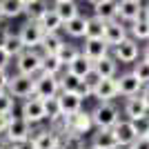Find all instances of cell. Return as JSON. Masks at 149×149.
<instances>
[{
    "label": "cell",
    "mask_w": 149,
    "mask_h": 149,
    "mask_svg": "<svg viewBox=\"0 0 149 149\" xmlns=\"http://www.w3.org/2000/svg\"><path fill=\"white\" fill-rule=\"evenodd\" d=\"M116 85H118V96L120 98H136V96H140V91H143V82L138 80L136 76H134V71H125V74H118V78H116Z\"/></svg>",
    "instance_id": "30bf717a"
},
{
    "label": "cell",
    "mask_w": 149,
    "mask_h": 149,
    "mask_svg": "<svg viewBox=\"0 0 149 149\" xmlns=\"http://www.w3.org/2000/svg\"><path fill=\"white\" fill-rule=\"evenodd\" d=\"M109 45L105 42V38H85V45H82V56L89 58V60L96 65L98 60H102L105 56H109Z\"/></svg>",
    "instance_id": "4fadbf2b"
},
{
    "label": "cell",
    "mask_w": 149,
    "mask_h": 149,
    "mask_svg": "<svg viewBox=\"0 0 149 149\" xmlns=\"http://www.w3.org/2000/svg\"><path fill=\"white\" fill-rule=\"evenodd\" d=\"M58 93H60L58 76H47V74L36 76V87H33V96H36V98L47 100V98H56Z\"/></svg>",
    "instance_id": "ba28073f"
},
{
    "label": "cell",
    "mask_w": 149,
    "mask_h": 149,
    "mask_svg": "<svg viewBox=\"0 0 149 149\" xmlns=\"http://www.w3.org/2000/svg\"><path fill=\"white\" fill-rule=\"evenodd\" d=\"M20 118H25L31 127H38V125H42L47 120L45 116V105L42 100L36 98V96H31V98L22 100V105H20Z\"/></svg>",
    "instance_id": "277c9868"
},
{
    "label": "cell",
    "mask_w": 149,
    "mask_h": 149,
    "mask_svg": "<svg viewBox=\"0 0 149 149\" xmlns=\"http://www.w3.org/2000/svg\"><path fill=\"white\" fill-rule=\"evenodd\" d=\"M105 42L109 45V47H118L120 42H123V40H127V38H129V27L125 25L123 20H109V22H107V27H105Z\"/></svg>",
    "instance_id": "7c38bea8"
},
{
    "label": "cell",
    "mask_w": 149,
    "mask_h": 149,
    "mask_svg": "<svg viewBox=\"0 0 149 149\" xmlns=\"http://www.w3.org/2000/svg\"><path fill=\"white\" fill-rule=\"evenodd\" d=\"M58 102H60L62 116H71V113L80 111L85 100L78 96V91H60L58 93Z\"/></svg>",
    "instance_id": "e0dca14e"
},
{
    "label": "cell",
    "mask_w": 149,
    "mask_h": 149,
    "mask_svg": "<svg viewBox=\"0 0 149 149\" xmlns=\"http://www.w3.org/2000/svg\"><path fill=\"white\" fill-rule=\"evenodd\" d=\"M20 2H22V5H29V2H33V0H20Z\"/></svg>",
    "instance_id": "816d5d0a"
},
{
    "label": "cell",
    "mask_w": 149,
    "mask_h": 149,
    "mask_svg": "<svg viewBox=\"0 0 149 149\" xmlns=\"http://www.w3.org/2000/svg\"><path fill=\"white\" fill-rule=\"evenodd\" d=\"M136 2H143V0H136Z\"/></svg>",
    "instance_id": "680465c9"
},
{
    "label": "cell",
    "mask_w": 149,
    "mask_h": 149,
    "mask_svg": "<svg viewBox=\"0 0 149 149\" xmlns=\"http://www.w3.org/2000/svg\"><path fill=\"white\" fill-rule=\"evenodd\" d=\"M62 45H65V40L56 31V33H45V38H42V42H40L38 49L42 51V54H58V49H60Z\"/></svg>",
    "instance_id": "f546056e"
},
{
    "label": "cell",
    "mask_w": 149,
    "mask_h": 149,
    "mask_svg": "<svg viewBox=\"0 0 149 149\" xmlns=\"http://www.w3.org/2000/svg\"><path fill=\"white\" fill-rule=\"evenodd\" d=\"M143 60H147V62H149V45L143 49Z\"/></svg>",
    "instance_id": "c3c4849f"
},
{
    "label": "cell",
    "mask_w": 149,
    "mask_h": 149,
    "mask_svg": "<svg viewBox=\"0 0 149 149\" xmlns=\"http://www.w3.org/2000/svg\"><path fill=\"white\" fill-rule=\"evenodd\" d=\"M118 149H127V147H118Z\"/></svg>",
    "instance_id": "6f0895ef"
},
{
    "label": "cell",
    "mask_w": 149,
    "mask_h": 149,
    "mask_svg": "<svg viewBox=\"0 0 149 149\" xmlns=\"http://www.w3.org/2000/svg\"><path fill=\"white\" fill-rule=\"evenodd\" d=\"M91 118L96 129H113L123 120V116H120V109L116 102H98L91 109Z\"/></svg>",
    "instance_id": "6da1fadb"
},
{
    "label": "cell",
    "mask_w": 149,
    "mask_h": 149,
    "mask_svg": "<svg viewBox=\"0 0 149 149\" xmlns=\"http://www.w3.org/2000/svg\"><path fill=\"white\" fill-rule=\"evenodd\" d=\"M85 149H87V147H85Z\"/></svg>",
    "instance_id": "91938a15"
},
{
    "label": "cell",
    "mask_w": 149,
    "mask_h": 149,
    "mask_svg": "<svg viewBox=\"0 0 149 149\" xmlns=\"http://www.w3.org/2000/svg\"><path fill=\"white\" fill-rule=\"evenodd\" d=\"M38 22H40V27L45 29V33H56V31H60L62 25H65V22H62V18L56 13V9H54V7H51V9L45 13Z\"/></svg>",
    "instance_id": "603a6c76"
},
{
    "label": "cell",
    "mask_w": 149,
    "mask_h": 149,
    "mask_svg": "<svg viewBox=\"0 0 149 149\" xmlns=\"http://www.w3.org/2000/svg\"><path fill=\"white\" fill-rule=\"evenodd\" d=\"M33 87H36V78L33 76H25V74H11V80H9V87L7 91L11 93L16 100H27L33 96Z\"/></svg>",
    "instance_id": "5b68a950"
},
{
    "label": "cell",
    "mask_w": 149,
    "mask_h": 149,
    "mask_svg": "<svg viewBox=\"0 0 149 149\" xmlns=\"http://www.w3.org/2000/svg\"><path fill=\"white\" fill-rule=\"evenodd\" d=\"M116 60L120 62V65H134V62L138 60V56H143V51H140V45H138V40H134V38H127V40H123V42L118 45V47H113V54H111Z\"/></svg>",
    "instance_id": "9c48e42d"
},
{
    "label": "cell",
    "mask_w": 149,
    "mask_h": 149,
    "mask_svg": "<svg viewBox=\"0 0 149 149\" xmlns=\"http://www.w3.org/2000/svg\"><path fill=\"white\" fill-rule=\"evenodd\" d=\"M18 36H20V40H22V45H25L27 49H38L40 42H42V38H45V29L40 27V22L27 20L25 25L20 27Z\"/></svg>",
    "instance_id": "8fae6325"
},
{
    "label": "cell",
    "mask_w": 149,
    "mask_h": 149,
    "mask_svg": "<svg viewBox=\"0 0 149 149\" xmlns=\"http://www.w3.org/2000/svg\"><path fill=\"white\" fill-rule=\"evenodd\" d=\"M67 127H69V134H76V136H82V138L91 136V131L96 129L91 111H87V109H80V111L67 116Z\"/></svg>",
    "instance_id": "8992f818"
},
{
    "label": "cell",
    "mask_w": 149,
    "mask_h": 149,
    "mask_svg": "<svg viewBox=\"0 0 149 149\" xmlns=\"http://www.w3.org/2000/svg\"><path fill=\"white\" fill-rule=\"evenodd\" d=\"M31 134H33V127H31L29 123H27L25 118H20V116H13V120L9 123V127H7V131L2 134V140L9 145H18V143H25V140H29Z\"/></svg>",
    "instance_id": "3957f363"
},
{
    "label": "cell",
    "mask_w": 149,
    "mask_h": 149,
    "mask_svg": "<svg viewBox=\"0 0 149 149\" xmlns=\"http://www.w3.org/2000/svg\"><path fill=\"white\" fill-rule=\"evenodd\" d=\"M16 109V98L9 91H0V113H13Z\"/></svg>",
    "instance_id": "74e56055"
},
{
    "label": "cell",
    "mask_w": 149,
    "mask_h": 149,
    "mask_svg": "<svg viewBox=\"0 0 149 149\" xmlns=\"http://www.w3.org/2000/svg\"><path fill=\"white\" fill-rule=\"evenodd\" d=\"M131 71H134V76H136L138 80L143 82L145 87L149 85V62H147V60H143V58H140V60H136Z\"/></svg>",
    "instance_id": "e575fe53"
},
{
    "label": "cell",
    "mask_w": 149,
    "mask_h": 149,
    "mask_svg": "<svg viewBox=\"0 0 149 149\" xmlns=\"http://www.w3.org/2000/svg\"><path fill=\"white\" fill-rule=\"evenodd\" d=\"M123 116L127 120H138V118H143V116H149V109L147 105L143 102V98L140 96H136V98H127L125 100V105H123Z\"/></svg>",
    "instance_id": "ac0fdd59"
},
{
    "label": "cell",
    "mask_w": 149,
    "mask_h": 149,
    "mask_svg": "<svg viewBox=\"0 0 149 149\" xmlns=\"http://www.w3.org/2000/svg\"><path fill=\"white\" fill-rule=\"evenodd\" d=\"M145 9H147V13H149V5H147V7H145Z\"/></svg>",
    "instance_id": "11a10c76"
},
{
    "label": "cell",
    "mask_w": 149,
    "mask_h": 149,
    "mask_svg": "<svg viewBox=\"0 0 149 149\" xmlns=\"http://www.w3.org/2000/svg\"><path fill=\"white\" fill-rule=\"evenodd\" d=\"M140 98H143V102L147 105V109H149V85H147V87H143V91H140Z\"/></svg>",
    "instance_id": "7dc6e473"
},
{
    "label": "cell",
    "mask_w": 149,
    "mask_h": 149,
    "mask_svg": "<svg viewBox=\"0 0 149 149\" xmlns=\"http://www.w3.org/2000/svg\"><path fill=\"white\" fill-rule=\"evenodd\" d=\"M93 69H96V74H98L100 78H118V60H116L111 54L105 56L102 60H98L93 65Z\"/></svg>",
    "instance_id": "44dd1931"
},
{
    "label": "cell",
    "mask_w": 149,
    "mask_h": 149,
    "mask_svg": "<svg viewBox=\"0 0 149 149\" xmlns=\"http://www.w3.org/2000/svg\"><path fill=\"white\" fill-rule=\"evenodd\" d=\"M49 9L51 7H49L47 0H33L29 5H25V16H27V20H31V22H38Z\"/></svg>",
    "instance_id": "d4e9b609"
},
{
    "label": "cell",
    "mask_w": 149,
    "mask_h": 149,
    "mask_svg": "<svg viewBox=\"0 0 149 149\" xmlns=\"http://www.w3.org/2000/svg\"><path fill=\"white\" fill-rule=\"evenodd\" d=\"M118 98V85L116 78H102L98 82V87L93 89V100L96 102H113Z\"/></svg>",
    "instance_id": "5bb4252c"
},
{
    "label": "cell",
    "mask_w": 149,
    "mask_h": 149,
    "mask_svg": "<svg viewBox=\"0 0 149 149\" xmlns=\"http://www.w3.org/2000/svg\"><path fill=\"white\" fill-rule=\"evenodd\" d=\"M93 16H98L100 20H116L118 18V0H105V2H100V5L93 7Z\"/></svg>",
    "instance_id": "7402d4cb"
},
{
    "label": "cell",
    "mask_w": 149,
    "mask_h": 149,
    "mask_svg": "<svg viewBox=\"0 0 149 149\" xmlns=\"http://www.w3.org/2000/svg\"><path fill=\"white\" fill-rule=\"evenodd\" d=\"M13 67H16V74H25V76L36 78L40 74V67H42V51L25 49L18 58H13Z\"/></svg>",
    "instance_id": "7a4b0ae2"
},
{
    "label": "cell",
    "mask_w": 149,
    "mask_h": 149,
    "mask_svg": "<svg viewBox=\"0 0 149 149\" xmlns=\"http://www.w3.org/2000/svg\"><path fill=\"white\" fill-rule=\"evenodd\" d=\"M31 140L36 145V149H60L62 138L58 136L54 129H49V125H38L33 127V134H31Z\"/></svg>",
    "instance_id": "52a82bcc"
},
{
    "label": "cell",
    "mask_w": 149,
    "mask_h": 149,
    "mask_svg": "<svg viewBox=\"0 0 149 149\" xmlns=\"http://www.w3.org/2000/svg\"><path fill=\"white\" fill-rule=\"evenodd\" d=\"M89 145L98 149H118V138L113 134V129H93L89 136Z\"/></svg>",
    "instance_id": "9a60e30c"
},
{
    "label": "cell",
    "mask_w": 149,
    "mask_h": 149,
    "mask_svg": "<svg viewBox=\"0 0 149 149\" xmlns=\"http://www.w3.org/2000/svg\"><path fill=\"white\" fill-rule=\"evenodd\" d=\"M0 13L2 18H18L25 13V5L20 0H0Z\"/></svg>",
    "instance_id": "4dcf8cb0"
},
{
    "label": "cell",
    "mask_w": 149,
    "mask_h": 149,
    "mask_svg": "<svg viewBox=\"0 0 149 149\" xmlns=\"http://www.w3.org/2000/svg\"><path fill=\"white\" fill-rule=\"evenodd\" d=\"M87 149H98V147H91V145H87Z\"/></svg>",
    "instance_id": "f5cc1de1"
},
{
    "label": "cell",
    "mask_w": 149,
    "mask_h": 149,
    "mask_svg": "<svg viewBox=\"0 0 149 149\" xmlns=\"http://www.w3.org/2000/svg\"><path fill=\"white\" fill-rule=\"evenodd\" d=\"M11 149H36V145H33V140H25V143H18V145H11Z\"/></svg>",
    "instance_id": "f6af8a7d"
},
{
    "label": "cell",
    "mask_w": 149,
    "mask_h": 149,
    "mask_svg": "<svg viewBox=\"0 0 149 149\" xmlns=\"http://www.w3.org/2000/svg\"><path fill=\"white\" fill-rule=\"evenodd\" d=\"M129 36L134 40H138V42L140 40H149V13H147V9L140 13V18L136 22L129 25Z\"/></svg>",
    "instance_id": "ffe728a7"
},
{
    "label": "cell",
    "mask_w": 149,
    "mask_h": 149,
    "mask_svg": "<svg viewBox=\"0 0 149 149\" xmlns=\"http://www.w3.org/2000/svg\"><path fill=\"white\" fill-rule=\"evenodd\" d=\"M113 134H116V138H118V145H120V147H129V145L138 138L134 123L127 120V118H123L116 127H113Z\"/></svg>",
    "instance_id": "d6986e66"
},
{
    "label": "cell",
    "mask_w": 149,
    "mask_h": 149,
    "mask_svg": "<svg viewBox=\"0 0 149 149\" xmlns=\"http://www.w3.org/2000/svg\"><path fill=\"white\" fill-rule=\"evenodd\" d=\"M0 149H11V145L5 143V140H0Z\"/></svg>",
    "instance_id": "681fc988"
},
{
    "label": "cell",
    "mask_w": 149,
    "mask_h": 149,
    "mask_svg": "<svg viewBox=\"0 0 149 149\" xmlns=\"http://www.w3.org/2000/svg\"><path fill=\"white\" fill-rule=\"evenodd\" d=\"M145 11V7L136 0H118V20L123 22H136L140 18V13Z\"/></svg>",
    "instance_id": "2e32d148"
},
{
    "label": "cell",
    "mask_w": 149,
    "mask_h": 149,
    "mask_svg": "<svg viewBox=\"0 0 149 149\" xmlns=\"http://www.w3.org/2000/svg\"><path fill=\"white\" fill-rule=\"evenodd\" d=\"M67 71H69V74H74L76 78H80V80H82L87 74H91V71H93V62L80 54V56H78V58H76V60L67 67Z\"/></svg>",
    "instance_id": "4316f807"
},
{
    "label": "cell",
    "mask_w": 149,
    "mask_h": 149,
    "mask_svg": "<svg viewBox=\"0 0 149 149\" xmlns=\"http://www.w3.org/2000/svg\"><path fill=\"white\" fill-rule=\"evenodd\" d=\"M54 9L56 13L62 18V22H67V20L76 18V16H80V9L76 5V0H67V2H54Z\"/></svg>",
    "instance_id": "f1b7e54d"
},
{
    "label": "cell",
    "mask_w": 149,
    "mask_h": 149,
    "mask_svg": "<svg viewBox=\"0 0 149 149\" xmlns=\"http://www.w3.org/2000/svg\"><path fill=\"white\" fill-rule=\"evenodd\" d=\"M62 29L67 31V36L71 38H85V31H87V18L85 16H76V18L67 20Z\"/></svg>",
    "instance_id": "484cf974"
},
{
    "label": "cell",
    "mask_w": 149,
    "mask_h": 149,
    "mask_svg": "<svg viewBox=\"0 0 149 149\" xmlns=\"http://www.w3.org/2000/svg\"><path fill=\"white\" fill-rule=\"evenodd\" d=\"M9 80H11V74L9 71H0V91H7Z\"/></svg>",
    "instance_id": "ee69618b"
},
{
    "label": "cell",
    "mask_w": 149,
    "mask_h": 149,
    "mask_svg": "<svg viewBox=\"0 0 149 149\" xmlns=\"http://www.w3.org/2000/svg\"><path fill=\"white\" fill-rule=\"evenodd\" d=\"M7 36H9V29L0 25V47H5V40H7Z\"/></svg>",
    "instance_id": "bcb514c9"
},
{
    "label": "cell",
    "mask_w": 149,
    "mask_h": 149,
    "mask_svg": "<svg viewBox=\"0 0 149 149\" xmlns=\"http://www.w3.org/2000/svg\"><path fill=\"white\" fill-rule=\"evenodd\" d=\"M5 49H7V54L11 58H18L22 51L27 49L25 45H22V40H20V36L18 33H13V31H9V36H7V40H5Z\"/></svg>",
    "instance_id": "1f68e13d"
},
{
    "label": "cell",
    "mask_w": 149,
    "mask_h": 149,
    "mask_svg": "<svg viewBox=\"0 0 149 149\" xmlns=\"http://www.w3.org/2000/svg\"><path fill=\"white\" fill-rule=\"evenodd\" d=\"M42 105H45V116H47V123H49V120H54V118H58V116H62L60 102H58V96H56V98L42 100Z\"/></svg>",
    "instance_id": "d590c367"
},
{
    "label": "cell",
    "mask_w": 149,
    "mask_h": 149,
    "mask_svg": "<svg viewBox=\"0 0 149 149\" xmlns=\"http://www.w3.org/2000/svg\"><path fill=\"white\" fill-rule=\"evenodd\" d=\"M127 149H149V138L147 136H138Z\"/></svg>",
    "instance_id": "b9f144b4"
},
{
    "label": "cell",
    "mask_w": 149,
    "mask_h": 149,
    "mask_svg": "<svg viewBox=\"0 0 149 149\" xmlns=\"http://www.w3.org/2000/svg\"><path fill=\"white\" fill-rule=\"evenodd\" d=\"M105 27H107V22H105V20H100L98 16L87 18V31H85V38H102V36H105Z\"/></svg>",
    "instance_id": "d6a6232c"
},
{
    "label": "cell",
    "mask_w": 149,
    "mask_h": 149,
    "mask_svg": "<svg viewBox=\"0 0 149 149\" xmlns=\"http://www.w3.org/2000/svg\"><path fill=\"white\" fill-rule=\"evenodd\" d=\"M11 60H13V58L7 54V49H5V47H0V71H7V69L11 67Z\"/></svg>",
    "instance_id": "60d3db41"
},
{
    "label": "cell",
    "mask_w": 149,
    "mask_h": 149,
    "mask_svg": "<svg viewBox=\"0 0 149 149\" xmlns=\"http://www.w3.org/2000/svg\"><path fill=\"white\" fill-rule=\"evenodd\" d=\"M11 120H13V113H0V136L7 131V127H9Z\"/></svg>",
    "instance_id": "7bdbcfd3"
},
{
    "label": "cell",
    "mask_w": 149,
    "mask_h": 149,
    "mask_svg": "<svg viewBox=\"0 0 149 149\" xmlns=\"http://www.w3.org/2000/svg\"><path fill=\"white\" fill-rule=\"evenodd\" d=\"M100 80H102V78H100V76L96 74V69H93L91 74H87L85 78H82V85H85L87 89H91V93H93V89L98 87V82H100Z\"/></svg>",
    "instance_id": "ab89813d"
},
{
    "label": "cell",
    "mask_w": 149,
    "mask_h": 149,
    "mask_svg": "<svg viewBox=\"0 0 149 149\" xmlns=\"http://www.w3.org/2000/svg\"><path fill=\"white\" fill-rule=\"evenodd\" d=\"M54 2H67V0H54Z\"/></svg>",
    "instance_id": "db71d44e"
},
{
    "label": "cell",
    "mask_w": 149,
    "mask_h": 149,
    "mask_svg": "<svg viewBox=\"0 0 149 149\" xmlns=\"http://www.w3.org/2000/svg\"><path fill=\"white\" fill-rule=\"evenodd\" d=\"M80 54H82V49H80V47H78V45L65 42V45H62V47H60V49H58V54H56V56H58V60H60L62 65H65V69H67L69 65H71V62L76 60V58L80 56Z\"/></svg>",
    "instance_id": "83f0119b"
},
{
    "label": "cell",
    "mask_w": 149,
    "mask_h": 149,
    "mask_svg": "<svg viewBox=\"0 0 149 149\" xmlns=\"http://www.w3.org/2000/svg\"><path fill=\"white\" fill-rule=\"evenodd\" d=\"M134 127H136L138 136H149V116H143V118L134 120Z\"/></svg>",
    "instance_id": "f35d334b"
},
{
    "label": "cell",
    "mask_w": 149,
    "mask_h": 149,
    "mask_svg": "<svg viewBox=\"0 0 149 149\" xmlns=\"http://www.w3.org/2000/svg\"><path fill=\"white\" fill-rule=\"evenodd\" d=\"M147 138H149V136H147Z\"/></svg>",
    "instance_id": "94428289"
},
{
    "label": "cell",
    "mask_w": 149,
    "mask_h": 149,
    "mask_svg": "<svg viewBox=\"0 0 149 149\" xmlns=\"http://www.w3.org/2000/svg\"><path fill=\"white\" fill-rule=\"evenodd\" d=\"M85 138L82 136H76V134H67V136H62V145L60 149H85Z\"/></svg>",
    "instance_id": "8d00e7d4"
},
{
    "label": "cell",
    "mask_w": 149,
    "mask_h": 149,
    "mask_svg": "<svg viewBox=\"0 0 149 149\" xmlns=\"http://www.w3.org/2000/svg\"><path fill=\"white\" fill-rule=\"evenodd\" d=\"M87 2H89L91 7H96V5H100V2H105V0H87Z\"/></svg>",
    "instance_id": "f907efd6"
},
{
    "label": "cell",
    "mask_w": 149,
    "mask_h": 149,
    "mask_svg": "<svg viewBox=\"0 0 149 149\" xmlns=\"http://www.w3.org/2000/svg\"><path fill=\"white\" fill-rule=\"evenodd\" d=\"M65 71V65L58 60L56 54H42V67H40V74L47 76H60Z\"/></svg>",
    "instance_id": "cb8c5ba5"
},
{
    "label": "cell",
    "mask_w": 149,
    "mask_h": 149,
    "mask_svg": "<svg viewBox=\"0 0 149 149\" xmlns=\"http://www.w3.org/2000/svg\"><path fill=\"white\" fill-rule=\"evenodd\" d=\"M0 22H2V13H0Z\"/></svg>",
    "instance_id": "9f6ffc18"
},
{
    "label": "cell",
    "mask_w": 149,
    "mask_h": 149,
    "mask_svg": "<svg viewBox=\"0 0 149 149\" xmlns=\"http://www.w3.org/2000/svg\"><path fill=\"white\" fill-rule=\"evenodd\" d=\"M58 82H60V91H78V87H80V78H76L74 74H69L67 69L62 71L60 76H58Z\"/></svg>",
    "instance_id": "836d02e7"
}]
</instances>
